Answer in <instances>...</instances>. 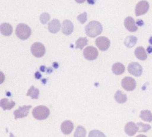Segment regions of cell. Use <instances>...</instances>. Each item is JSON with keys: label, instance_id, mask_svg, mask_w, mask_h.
<instances>
[{"label": "cell", "instance_id": "cell-39", "mask_svg": "<svg viewBox=\"0 0 152 137\" xmlns=\"http://www.w3.org/2000/svg\"><path fill=\"white\" fill-rule=\"evenodd\" d=\"M150 43L152 45V37L150 39Z\"/></svg>", "mask_w": 152, "mask_h": 137}, {"label": "cell", "instance_id": "cell-7", "mask_svg": "<svg viewBox=\"0 0 152 137\" xmlns=\"http://www.w3.org/2000/svg\"><path fill=\"white\" fill-rule=\"evenodd\" d=\"M83 54L84 58L88 60H94L97 59L99 55L97 49L94 46H88L84 50Z\"/></svg>", "mask_w": 152, "mask_h": 137}, {"label": "cell", "instance_id": "cell-28", "mask_svg": "<svg viewBox=\"0 0 152 137\" xmlns=\"http://www.w3.org/2000/svg\"><path fill=\"white\" fill-rule=\"evenodd\" d=\"M77 19L81 24H84L87 21V13L85 12L82 13V14H80V15L77 16Z\"/></svg>", "mask_w": 152, "mask_h": 137}, {"label": "cell", "instance_id": "cell-19", "mask_svg": "<svg viewBox=\"0 0 152 137\" xmlns=\"http://www.w3.org/2000/svg\"><path fill=\"white\" fill-rule=\"evenodd\" d=\"M112 72H113L115 75H122L125 71V66L121 63H115L113 65L112 67Z\"/></svg>", "mask_w": 152, "mask_h": 137}, {"label": "cell", "instance_id": "cell-3", "mask_svg": "<svg viewBox=\"0 0 152 137\" xmlns=\"http://www.w3.org/2000/svg\"><path fill=\"white\" fill-rule=\"evenodd\" d=\"M31 34V29L28 25L19 24L16 29V35L22 40L28 39Z\"/></svg>", "mask_w": 152, "mask_h": 137}, {"label": "cell", "instance_id": "cell-15", "mask_svg": "<svg viewBox=\"0 0 152 137\" xmlns=\"http://www.w3.org/2000/svg\"><path fill=\"white\" fill-rule=\"evenodd\" d=\"M61 28V24L58 19H54L48 23V30L52 33H58Z\"/></svg>", "mask_w": 152, "mask_h": 137}, {"label": "cell", "instance_id": "cell-14", "mask_svg": "<svg viewBox=\"0 0 152 137\" xmlns=\"http://www.w3.org/2000/svg\"><path fill=\"white\" fill-rule=\"evenodd\" d=\"M74 129V125L72 122L69 120H66L61 123V130L62 133L64 135H69L71 134L72 130Z\"/></svg>", "mask_w": 152, "mask_h": 137}, {"label": "cell", "instance_id": "cell-8", "mask_svg": "<svg viewBox=\"0 0 152 137\" xmlns=\"http://www.w3.org/2000/svg\"><path fill=\"white\" fill-rule=\"evenodd\" d=\"M129 73L134 76H140L142 73V67L137 62H132L128 65Z\"/></svg>", "mask_w": 152, "mask_h": 137}, {"label": "cell", "instance_id": "cell-18", "mask_svg": "<svg viewBox=\"0 0 152 137\" xmlns=\"http://www.w3.org/2000/svg\"><path fill=\"white\" fill-rule=\"evenodd\" d=\"M1 34L5 36H10L12 33V27L11 24L7 23H3L1 24L0 27Z\"/></svg>", "mask_w": 152, "mask_h": 137}, {"label": "cell", "instance_id": "cell-17", "mask_svg": "<svg viewBox=\"0 0 152 137\" xmlns=\"http://www.w3.org/2000/svg\"><path fill=\"white\" fill-rule=\"evenodd\" d=\"M0 106L4 110H11L15 106V102L9 101L7 98H3L1 99V101H0Z\"/></svg>", "mask_w": 152, "mask_h": 137}, {"label": "cell", "instance_id": "cell-2", "mask_svg": "<svg viewBox=\"0 0 152 137\" xmlns=\"http://www.w3.org/2000/svg\"><path fill=\"white\" fill-rule=\"evenodd\" d=\"M32 114L36 119L43 120L50 115V110L45 106H38L33 110Z\"/></svg>", "mask_w": 152, "mask_h": 137}, {"label": "cell", "instance_id": "cell-25", "mask_svg": "<svg viewBox=\"0 0 152 137\" xmlns=\"http://www.w3.org/2000/svg\"><path fill=\"white\" fill-rule=\"evenodd\" d=\"M86 135V129L82 126H78L76 129V131L75 133V137H84Z\"/></svg>", "mask_w": 152, "mask_h": 137}, {"label": "cell", "instance_id": "cell-34", "mask_svg": "<svg viewBox=\"0 0 152 137\" xmlns=\"http://www.w3.org/2000/svg\"><path fill=\"white\" fill-rule=\"evenodd\" d=\"M53 67H54L55 69H58V67H59L58 63L57 62H54V63H53Z\"/></svg>", "mask_w": 152, "mask_h": 137}, {"label": "cell", "instance_id": "cell-21", "mask_svg": "<svg viewBox=\"0 0 152 137\" xmlns=\"http://www.w3.org/2000/svg\"><path fill=\"white\" fill-rule=\"evenodd\" d=\"M137 38L135 36H128L125 38L124 41L125 45L128 48H133L137 44Z\"/></svg>", "mask_w": 152, "mask_h": 137}, {"label": "cell", "instance_id": "cell-24", "mask_svg": "<svg viewBox=\"0 0 152 137\" xmlns=\"http://www.w3.org/2000/svg\"><path fill=\"white\" fill-rule=\"evenodd\" d=\"M88 39L86 37L79 38L77 41H76V48H78L82 50L85 46L88 45Z\"/></svg>", "mask_w": 152, "mask_h": 137}, {"label": "cell", "instance_id": "cell-29", "mask_svg": "<svg viewBox=\"0 0 152 137\" xmlns=\"http://www.w3.org/2000/svg\"><path fill=\"white\" fill-rule=\"evenodd\" d=\"M89 136H105V135L102 134V133L97 131V130H94V131L90 132Z\"/></svg>", "mask_w": 152, "mask_h": 137}, {"label": "cell", "instance_id": "cell-30", "mask_svg": "<svg viewBox=\"0 0 152 137\" xmlns=\"http://www.w3.org/2000/svg\"><path fill=\"white\" fill-rule=\"evenodd\" d=\"M35 78H37V79H40L41 78V73H39V72H38V71L36 72L35 73Z\"/></svg>", "mask_w": 152, "mask_h": 137}, {"label": "cell", "instance_id": "cell-1", "mask_svg": "<svg viewBox=\"0 0 152 137\" xmlns=\"http://www.w3.org/2000/svg\"><path fill=\"white\" fill-rule=\"evenodd\" d=\"M85 32L88 37L94 38L102 33V26L98 21H91L86 26Z\"/></svg>", "mask_w": 152, "mask_h": 137}, {"label": "cell", "instance_id": "cell-37", "mask_svg": "<svg viewBox=\"0 0 152 137\" xmlns=\"http://www.w3.org/2000/svg\"><path fill=\"white\" fill-rule=\"evenodd\" d=\"M47 72L48 73H51L52 72V69H50V67H49L47 69Z\"/></svg>", "mask_w": 152, "mask_h": 137}, {"label": "cell", "instance_id": "cell-20", "mask_svg": "<svg viewBox=\"0 0 152 137\" xmlns=\"http://www.w3.org/2000/svg\"><path fill=\"white\" fill-rule=\"evenodd\" d=\"M114 98L118 103H120V104H123V103H125L127 100V97L126 94H125L120 90H118L115 93Z\"/></svg>", "mask_w": 152, "mask_h": 137}, {"label": "cell", "instance_id": "cell-11", "mask_svg": "<svg viewBox=\"0 0 152 137\" xmlns=\"http://www.w3.org/2000/svg\"><path fill=\"white\" fill-rule=\"evenodd\" d=\"M61 31L65 35H71L74 31V26L72 22L69 20H65L63 22Z\"/></svg>", "mask_w": 152, "mask_h": 137}, {"label": "cell", "instance_id": "cell-38", "mask_svg": "<svg viewBox=\"0 0 152 137\" xmlns=\"http://www.w3.org/2000/svg\"><path fill=\"white\" fill-rule=\"evenodd\" d=\"M42 83H43L44 84H46V82H47V81H46V79H44V80H42Z\"/></svg>", "mask_w": 152, "mask_h": 137}, {"label": "cell", "instance_id": "cell-10", "mask_svg": "<svg viewBox=\"0 0 152 137\" xmlns=\"http://www.w3.org/2000/svg\"><path fill=\"white\" fill-rule=\"evenodd\" d=\"M31 108V105L28 106H24L20 107L14 111V115H15V119H17L18 118H23L27 116L29 114V110Z\"/></svg>", "mask_w": 152, "mask_h": 137}, {"label": "cell", "instance_id": "cell-4", "mask_svg": "<svg viewBox=\"0 0 152 137\" xmlns=\"http://www.w3.org/2000/svg\"><path fill=\"white\" fill-rule=\"evenodd\" d=\"M31 51L32 54L36 58H41L45 54L46 49L45 46L41 42H35L31 45Z\"/></svg>", "mask_w": 152, "mask_h": 137}, {"label": "cell", "instance_id": "cell-36", "mask_svg": "<svg viewBox=\"0 0 152 137\" xmlns=\"http://www.w3.org/2000/svg\"><path fill=\"white\" fill-rule=\"evenodd\" d=\"M147 51H148V53H151L152 52V47H151V46H149V47L148 48V49H147Z\"/></svg>", "mask_w": 152, "mask_h": 137}, {"label": "cell", "instance_id": "cell-33", "mask_svg": "<svg viewBox=\"0 0 152 137\" xmlns=\"http://www.w3.org/2000/svg\"><path fill=\"white\" fill-rule=\"evenodd\" d=\"M40 71L42 72H45L46 71V67L45 65H42L40 67Z\"/></svg>", "mask_w": 152, "mask_h": 137}, {"label": "cell", "instance_id": "cell-31", "mask_svg": "<svg viewBox=\"0 0 152 137\" xmlns=\"http://www.w3.org/2000/svg\"><path fill=\"white\" fill-rule=\"evenodd\" d=\"M137 24L138 26H142L144 25V22L142 21V20H138L137 22Z\"/></svg>", "mask_w": 152, "mask_h": 137}, {"label": "cell", "instance_id": "cell-26", "mask_svg": "<svg viewBox=\"0 0 152 137\" xmlns=\"http://www.w3.org/2000/svg\"><path fill=\"white\" fill-rule=\"evenodd\" d=\"M138 127V132H147L151 129V126L149 124H144L142 122H138L137 123Z\"/></svg>", "mask_w": 152, "mask_h": 137}, {"label": "cell", "instance_id": "cell-32", "mask_svg": "<svg viewBox=\"0 0 152 137\" xmlns=\"http://www.w3.org/2000/svg\"><path fill=\"white\" fill-rule=\"evenodd\" d=\"M87 1L90 5H94L95 3V0H87Z\"/></svg>", "mask_w": 152, "mask_h": 137}, {"label": "cell", "instance_id": "cell-12", "mask_svg": "<svg viewBox=\"0 0 152 137\" xmlns=\"http://www.w3.org/2000/svg\"><path fill=\"white\" fill-rule=\"evenodd\" d=\"M124 26L125 28L131 32H137L138 30V26L135 23L134 19L132 17H130V16L125 18L124 21Z\"/></svg>", "mask_w": 152, "mask_h": 137}, {"label": "cell", "instance_id": "cell-13", "mask_svg": "<svg viewBox=\"0 0 152 137\" xmlns=\"http://www.w3.org/2000/svg\"><path fill=\"white\" fill-rule=\"evenodd\" d=\"M137 131H138V127L134 122H129L125 126V132L129 136H134Z\"/></svg>", "mask_w": 152, "mask_h": 137}, {"label": "cell", "instance_id": "cell-6", "mask_svg": "<svg viewBox=\"0 0 152 137\" xmlns=\"http://www.w3.org/2000/svg\"><path fill=\"white\" fill-rule=\"evenodd\" d=\"M121 86L126 91L131 92L136 88L137 82L134 78L129 77V76H126L122 80Z\"/></svg>", "mask_w": 152, "mask_h": 137}, {"label": "cell", "instance_id": "cell-16", "mask_svg": "<svg viewBox=\"0 0 152 137\" xmlns=\"http://www.w3.org/2000/svg\"><path fill=\"white\" fill-rule=\"evenodd\" d=\"M134 54L138 59L142 60V61H144V60L146 59L147 58L146 51L142 46H138V47L135 49Z\"/></svg>", "mask_w": 152, "mask_h": 137}, {"label": "cell", "instance_id": "cell-23", "mask_svg": "<svg viewBox=\"0 0 152 137\" xmlns=\"http://www.w3.org/2000/svg\"><path fill=\"white\" fill-rule=\"evenodd\" d=\"M39 95V91L37 88H35L34 86H32L30 88L28 89L27 96H30L33 99H38Z\"/></svg>", "mask_w": 152, "mask_h": 137}, {"label": "cell", "instance_id": "cell-5", "mask_svg": "<svg viewBox=\"0 0 152 137\" xmlns=\"http://www.w3.org/2000/svg\"><path fill=\"white\" fill-rule=\"evenodd\" d=\"M149 8L150 5L148 1L143 0V1L138 2L136 5V7H135V14H136V16H139L146 14L148 11V10H149Z\"/></svg>", "mask_w": 152, "mask_h": 137}, {"label": "cell", "instance_id": "cell-27", "mask_svg": "<svg viewBox=\"0 0 152 137\" xmlns=\"http://www.w3.org/2000/svg\"><path fill=\"white\" fill-rule=\"evenodd\" d=\"M50 19V16L49 15L48 13L44 12L40 16V21L42 24H46Z\"/></svg>", "mask_w": 152, "mask_h": 137}, {"label": "cell", "instance_id": "cell-22", "mask_svg": "<svg viewBox=\"0 0 152 137\" xmlns=\"http://www.w3.org/2000/svg\"><path fill=\"white\" fill-rule=\"evenodd\" d=\"M140 118L145 122H152V113L150 110H142L140 114Z\"/></svg>", "mask_w": 152, "mask_h": 137}, {"label": "cell", "instance_id": "cell-35", "mask_svg": "<svg viewBox=\"0 0 152 137\" xmlns=\"http://www.w3.org/2000/svg\"><path fill=\"white\" fill-rule=\"evenodd\" d=\"M75 1H76V2H77L78 3H82L85 2L86 0H75Z\"/></svg>", "mask_w": 152, "mask_h": 137}, {"label": "cell", "instance_id": "cell-9", "mask_svg": "<svg viewBox=\"0 0 152 137\" xmlns=\"http://www.w3.org/2000/svg\"><path fill=\"white\" fill-rule=\"evenodd\" d=\"M95 44L100 51H106L110 47V41L105 37H99L95 41Z\"/></svg>", "mask_w": 152, "mask_h": 137}]
</instances>
